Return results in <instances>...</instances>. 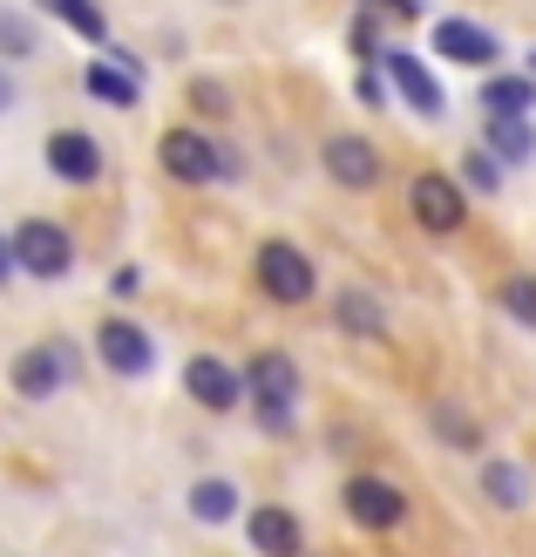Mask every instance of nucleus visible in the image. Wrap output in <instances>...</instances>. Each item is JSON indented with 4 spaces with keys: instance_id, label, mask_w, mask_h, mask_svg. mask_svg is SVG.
<instances>
[{
    "instance_id": "33",
    "label": "nucleus",
    "mask_w": 536,
    "mask_h": 557,
    "mask_svg": "<svg viewBox=\"0 0 536 557\" xmlns=\"http://www.w3.org/2000/svg\"><path fill=\"white\" fill-rule=\"evenodd\" d=\"M529 69H536V54H529Z\"/></svg>"
},
{
    "instance_id": "15",
    "label": "nucleus",
    "mask_w": 536,
    "mask_h": 557,
    "mask_svg": "<svg viewBox=\"0 0 536 557\" xmlns=\"http://www.w3.org/2000/svg\"><path fill=\"white\" fill-rule=\"evenodd\" d=\"M245 531H251V544H259L265 557H299V537H306L286 504H259V510L245 517Z\"/></svg>"
},
{
    "instance_id": "14",
    "label": "nucleus",
    "mask_w": 536,
    "mask_h": 557,
    "mask_svg": "<svg viewBox=\"0 0 536 557\" xmlns=\"http://www.w3.org/2000/svg\"><path fill=\"white\" fill-rule=\"evenodd\" d=\"M435 48L448 54V62H462V69H489L496 62V35L489 27H475V21H462V14H448V21H435Z\"/></svg>"
},
{
    "instance_id": "21",
    "label": "nucleus",
    "mask_w": 536,
    "mask_h": 557,
    "mask_svg": "<svg viewBox=\"0 0 536 557\" xmlns=\"http://www.w3.org/2000/svg\"><path fill=\"white\" fill-rule=\"evenodd\" d=\"M35 48H41L35 21H27V14H14V8H0V62H27Z\"/></svg>"
},
{
    "instance_id": "31",
    "label": "nucleus",
    "mask_w": 536,
    "mask_h": 557,
    "mask_svg": "<svg viewBox=\"0 0 536 557\" xmlns=\"http://www.w3.org/2000/svg\"><path fill=\"white\" fill-rule=\"evenodd\" d=\"M0 109H14V75L0 69Z\"/></svg>"
},
{
    "instance_id": "17",
    "label": "nucleus",
    "mask_w": 536,
    "mask_h": 557,
    "mask_svg": "<svg viewBox=\"0 0 536 557\" xmlns=\"http://www.w3.org/2000/svg\"><path fill=\"white\" fill-rule=\"evenodd\" d=\"M483 150H489L496 163H529V157H536V129H529V116H489Z\"/></svg>"
},
{
    "instance_id": "11",
    "label": "nucleus",
    "mask_w": 536,
    "mask_h": 557,
    "mask_svg": "<svg viewBox=\"0 0 536 557\" xmlns=\"http://www.w3.org/2000/svg\"><path fill=\"white\" fill-rule=\"evenodd\" d=\"M41 157H48V171L62 177V184H96L102 177V144H96L89 129H54Z\"/></svg>"
},
{
    "instance_id": "16",
    "label": "nucleus",
    "mask_w": 536,
    "mask_h": 557,
    "mask_svg": "<svg viewBox=\"0 0 536 557\" xmlns=\"http://www.w3.org/2000/svg\"><path fill=\"white\" fill-rule=\"evenodd\" d=\"M475 102H483V116H529V109H536V82H529V69L523 75H489Z\"/></svg>"
},
{
    "instance_id": "27",
    "label": "nucleus",
    "mask_w": 536,
    "mask_h": 557,
    "mask_svg": "<svg viewBox=\"0 0 536 557\" xmlns=\"http://www.w3.org/2000/svg\"><path fill=\"white\" fill-rule=\"evenodd\" d=\"M353 54H360V62H374V54H381V21L374 14H353Z\"/></svg>"
},
{
    "instance_id": "1",
    "label": "nucleus",
    "mask_w": 536,
    "mask_h": 557,
    "mask_svg": "<svg viewBox=\"0 0 536 557\" xmlns=\"http://www.w3.org/2000/svg\"><path fill=\"white\" fill-rule=\"evenodd\" d=\"M157 163L177 184H224V177H238V157L224 144H211L204 129H163L157 136Z\"/></svg>"
},
{
    "instance_id": "6",
    "label": "nucleus",
    "mask_w": 536,
    "mask_h": 557,
    "mask_svg": "<svg viewBox=\"0 0 536 557\" xmlns=\"http://www.w3.org/2000/svg\"><path fill=\"white\" fill-rule=\"evenodd\" d=\"M96 354H102V368L123 374V381H136V374L157 368V347H150V333L136 326V320H102L96 326Z\"/></svg>"
},
{
    "instance_id": "20",
    "label": "nucleus",
    "mask_w": 536,
    "mask_h": 557,
    "mask_svg": "<svg viewBox=\"0 0 536 557\" xmlns=\"http://www.w3.org/2000/svg\"><path fill=\"white\" fill-rule=\"evenodd\" d=\"M333 313H340V326H347V333H366V341H374V333L387 326V320H381V299H374V293H360V286H347Z\"/></svg>"
},
{
    "instance_id": "32",
    "label": "nucleus",
    "mask_w": 536,
    "mask_h": 557,
    "mask_svg": "<svg viewBox=\"0 0 536 557\" xmlns=\"http://www.w3.org/2000/svg\"><path fill=\"white\" fill-rule=\"evenodd\" d=\"M387 8L401 14V21H414V14H421V0H387Z\"/></svg>"
},
{
    "instance_id": "3",
    "label": "nucleus",
    "mask_w": 536,
    "mask_h": 557,
    "mask_svg": "<svg viewBox=\"0 0 536 557\" xmlns=\"http://www.w3.org/2000/svg\"><path fill=\"white\" fill-rule=\"evenodd\" d=\"M8 252H14V272H27V278H62L75 265V238L54 218H27V225H14Z\"/></svg>"
},
{
    "instance_id": "24",
    "label": "nucleus",
    "mask_w": 536,
    "mask_h": 557,
    "mask_svg": "<svg viewBox=\"0 0 536 557\" xmlns=\"http://www.w3.org/2000/svg\"><path fill=\"white\" fill-rule=\"evenodd\" d=\"M496 184H502V163H496L489 150H469V157H462V190H475V198H489Z\"/></svg>"
},
{
    "instance_id": "18",
    "label": "nucleus",
    "mask_w": 536,
    "mask_h": 557,
    "mask_svg": "<svg viewBox=\"0 0 536 557\" xmlns=\"http://www.w3.org/2000/svg\"><path fill=\"white\" fill-rule=\"evenodd\" d=\"M483 496H489L496 510H523L529 504V476H523L516 462H483Z\"/></svg>"
},
{
    "instance_id": "29",
    "label": "nucleus",
    "mask_w": 536,
    "mask_h": 557,
    "mask_svg": "<svg viewBox=\"0 0 536 557\" xmlns=\"http://www.w3.org/2000/svg\"><path fill=\"white\" fill-rule=\"evenodd\" d=\"M353 96H360L366 109H374V102H381V75H374V69H366V62H360V82H353Z\"/></svg>"
},
{
    "instance_id": "7",
    "label": "nucleus",
    "mask_w": 536,
    "mask_h": 557,
    "mask_svg": "<svg viewBox=\"0 0 536 557\" xmlns=\"http://www.w3.org/2000/svg\"><path fill=\"white\" fill-rule=\"evenodd\" d=\"M340 504H347V517L360 523V531H394V523L408 517V496L394 490L387 476H353Z\"/></svg>"
},
{
    "instance_id": "28",
    "label": "nucleus",
    "mask_w": 536,
    "mask_h": 557,
    "mask_svg": "<svg viewBox=\"0 0 536 557\" xmlns=\"http://www.w3.org/2000/svg\"><path fill=\"white\" fill-rule=\"evenodd\" d=\"M190 102L204 109V116H224V109H232V102H224V89H217V82H190Z\"/></svg>"
},
{
    "instance_id": "25",
    "label": "nucleus",
    "mask_w": 536,
    "mask_h": 557,
    "mask_svg": "<svg viewBox=\"0 0 536 557\" xmlns=\"http://www.w3.org/2000/svg\"><path fill=\"white\" fill-rule=\"evenodd\" d=\"M435 422H441V442H448V449H475V442H483V429H475L462 408H435Z\"/></svg>"
},
{
    "instance_id": "5",
    "label": "nucleus",
    "mask_w": 536,
    "mask_h": 557,
    "mask_svg": "<svg viewBox=\"0 0 536 557\" xmlns=\"http://www.w3.org/2000/svg\"><path fill=\"white\" fill-rule=\"evenodd\" d=\"M408 211H414V225H421V232H456L462 218H469V198H462V184H456V177L421 171V177L408 184Z\"/></svg>"
},
{
    "instance_id": "2",
    "label": "nucleus",
    "mask_w": 536,
    "mask_h": 557,
    "mask_svg": "<svg viewBox=\"0 0 536 557\" xmlns=\"http://www.w3.org/2000/svg\"><path fill=\"white\" fill-rule=\"evenodd\" d=\"M251 272H259V293L278 299V306H306V299H313V286H320L313 259H306L292 238H265L259 259H251Z\"/></svg>"
},
{
    "instance_id": "9",
    "label": "nucleus",
    "mask_w": 536,
    "mask_h": 557,
    "mask_svg": "<svg viewBox=\"0 0 536 557\" xmlns=\"http://www.w3.org/2000/svg\"><path fill=\"white\" fill-rule=\"evenodd\" d=\"M82 89H89L96 102H109V109H136V102H144V82H136V54H129V48L96 54V62L82 69Z\"/></svg>"
},
{
    "instance_id": "30",
    "label": "nucleus",
    "mask_w": 536,
    "mask_h": 557,
    "mask_svg": "<svg viewBox=\"0 0 536 557\" xmlns=\"http://www.w3.org/2000/svg\"><path fill=\"white\" fill-rule=\"evenodd\" d=\"M14 278V252H8V238H0V286Z\"/></svg>"
},
{
    "instance_id": "19",
    "label": "nucleus",
    "mask_w": 536,
    "mask_h": 557,
    "mask_svg": "<svg viewBox=\"0 0 536 557\" xmlns=\"http://www.w3.org/2000/svg\"><path fill=\"white\" fill-rule=\"evenodd\" d=\"M232 510H238V490L224 483V476H204V483L190 490V517H197V523H224Z\"/></svg>"
},
{
    "instance_id": "12",
    "label": "nucleus",
    "mask_w": 536,
    "mask_h": 557,
    "mask_svg": "<svg viewBox=\"0 0 536 557\" xmlns=\"http://www.w3.org/2000/svg\"><path fill=\"white\" fill-rule=\"evenodd\" d=\"M320 163H326V177L347 184V190H374L381 184V150L366 144V136H333Z\"/></svg>"
},
{
    "instance_id": "23",
    "label": "nucleus",
    "mask_w": 536,
    "mask_h": 557,
    "mask_svg": "<svg viewBox=\"0 0 536 557\" xmlns=\"http://www.w3.org/2000/svg\"><path fill=\"white\" fill-rule=\"evenodd\" d=\"M496 299H502V313H510V320L536 326V272H516V278H502V286H496Z\"/></svg>"
},
{
    "instance_id": "26",
    "label": "nucleus",
    "mask_w": 536,
    "mask_h": 557,
    "mask_svg": "<svg viewBox=\"0 0 536 557\" xmlns=\"http://www.w3.org/2000/svg\"><path fill=\"white\" fill-rule=\"evenodd\" d=\"M251 414H259L265 435H292V414H299V408H286V401H251Z\"/></svg>"
},
{
    "instance_id": "4",
    "label": "nucleus",
    "mask_w": 536,
    "mask_h": 557,
    "mask_svg": "<svg viewBox=\"0 0 536 557\" xmlns=\"http://www.w3.org/2000/svg\"><path fill=\"white\" fill-rule=\"evenodd\" d=\"M68 374H75V347H62V341H41V347H21V354H14V395H21V401L62 395Z\"/></svg>"
},
{
    "instance_id": "13",
    "label": "nucleus",
    "mask_w": 536,
    "mask_h": 557,
    "mask_svg": "<svg viewBox=\"0 0 536 557\" xmlns=\"http://www.w3.org/2000/svg\"><path fill=\"white\" fill-rule=\"evenodd\" d=\"M184 387H190V401H204L211 414H232V408L245 401V381L224 368L217 354H197L190 368H184Z\"/></svg>"
},
{
    "instance_id": "10",
    "label": "nucleus",
    "mask_w": 536,
    "mask_h": 557,
    "mask_svg": "<svg viewBox=\"0 0 536 557\" xmlns=\"http://www.w3.org/2000/svg\"><path fill=\"white\" fill-rule=\"evenodd\" d=\"M387 82L401 89V102H408V109H421V116H441V109H448L441 75L421 62V54H408V48H387Z\"/></svg>"
},
{
    "instance_id": "22",
    "label": "nucleus",
    "mask_w": 536,
    "mask_h": 557,
    "mask_svg": "<svg viewBox=\"0 0 536 557\" xmlns=\"http://www.w3.org/2000/svg\"><path fill=\"white\" fill-rule=\"evenodd\" d=\"M48 8H54V14H62V21L75 27V35H82V41H96V48L109 41V14L96 8V0H48Z\"/></svg>"
},
{
    "instance_id": "8",
    "label": "nucleus",
    "mask_w": 536,
    "mask_h": 557,
    "mask_svg": "<svg viewBox=\"0 0 536 557\" xmlns=\"http://www.w3.org/2000/svg\"><path fill=\"white\" fill-rule=\"evenodd\" d=\"M238 381H245V395H251V401H286V408H299V395H306L299 360H292V354H278V347L251 354V368H245Z\"/></svg>"
}]
</instances>
